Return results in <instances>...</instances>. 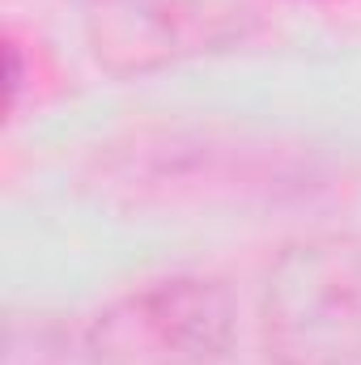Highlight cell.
Returning a JSON list of instances; mask_svg holds the SVG:
<instances>
[{
	"label": "cell",
	"instance_id": "6da1fadb",
	"mask_svg": "<svg viewBox=\"0 0 361 365\" xmlns=\"http://www.w3.org/2000/svg\"><path fill=\"white\" fill-rule=\"evenodd\" d=\"M268 365H361V238L323 230L276 251L260 293Z\"/></svg>",
	"mask_w": 361,
	"mask_h": 365
},
{
	"label": "cell",
	"instance_id": "7a4b0ae2",
	"mask_svg": "<svg viewBox=\"0 0 361 365\" xmlns=\"http://www.w3.org/2000/svg\"><path fill=\"white\" fill-rule=\"evenodd\" d=\"M238 331L225 280L171 272L102 302L81 331L90 365H217Z\"/></svg>",
	"mask_w": 361,
	"mask_h": 365
}]
</instances>
